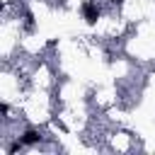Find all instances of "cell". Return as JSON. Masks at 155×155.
Returning <instances> with one entry per match:
<instances>
[{
    "mask_svg": "<svg viewBox=\"0 0 155 155\" xmlns=\"http://www.w3.org/2000/svg\"><path fill=\"white\" fill-rule=\"evenodd\" d=\"M82 17H85L87 24H97V19H99V7H97L94 2H82Z\"/></svg>",
    "mask_w": 155,
    "mask_h": 155,
    "instance_id": "1",
    "label": "cell"
},
{
    "mask_svg": "<svg viewBox=\"0 0 155 155\" xmlns=\"http://www.w3.org/2000/svg\"><path fill=\"white\" fill-rule=\"evenodd\" d=\"M24 145H34V143H39L41 140V133L36 131V128H27L24 133H22V138H19Z\"/></svg>",
    "mask_w": 155,
    "mask_h": 155,
    "instance_id": "2",
    "label": "cell"
},
{
    "mask_svg": "<svg viewBox=\"0 0 155 155\" xmlns=\"http://www.w3.org/2000/svg\"><path fill=\"white\" fill-rule=\"evenodd\" d=\"M109 2H111V5H121L124 0H109Z\"/></svg>",
    "mask_w": 155,
    "mask_h": 155,
    "instance_id": "3",
    "label": "cell"
}]
</instances>
